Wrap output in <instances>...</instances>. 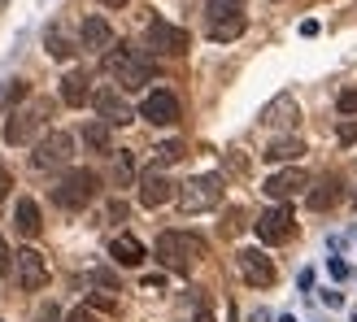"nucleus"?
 <instances>
[{"label":"nucleus","mask_w":357,"mask_h":322,"mask_svg":"<svg viewBox=\"0 0 357 322\" xmlns=\"http://www.w3.org/2000/svg\"><path fill=\"white\" fill-rule=\"evenodd\" d=\"M205 257H209V244L201 236H192V231H162L157 236V261L174 275H192L196 261Z\"/></svg>","instance_id":"1"},{"label":"nucleus","mask_w":357,"mask_h":322,"mask_svg":"<svg viewBox=\"0 0 357 322\" xmlns=\"http://www.w3.org/2000/svg\"><path fill=\"white\" fill-rule=\"evenodd\" d=\"M105 70L127 87V92H139V87H149L153 75H157V61L149 57L144 48H131V44H118L105 52Z\"/></svg>","instance_id":"2"},{"label":"nucleus","mask_w":357,"mask_h":322,"mask_svg":"<svg viewBox=\"0 0 357 322\" xmlns=\"http://www.w3.org/2000/svg\"><path fill=\"white\" fill-rule=\"evenodd\" d=\"M244 0H209L205 5V31L213 44H231L244 35Z\"/></svg>","instance_id":"3"},{"label":"nucleus","mask_w":357,"mask_h":322,"mask_svg":"<svg viewBox=\"0 0 357 322\" xmlns=\"http://www.w3.org/2000/svg\"><path fill=\"white\" fill-rule=\"evenodd\" d=\"M96 192H100V174L96 170H70L57 187H52V205H61L70 213H79L96 201Z\"/></svg>","instance_id":"4"},{"label":"nucleus","mask_w":357,"mask_h":322,"mask_svg":"<svg viewBox=\"0 0 357 322\" xmlns=\"http://www.w3.org/2000/svg\"><path fill=\"white\" fill-rule=\"evenodd\" d=\"M178 209L183 213H205L222 205V174H196L188 183H178Z\"/></svg>","instance_id":"5"},{"label":"nucleus","mask_w":357,"mask_h":322,"mask_svg":"<svg viewBox=\"0 0 357 322\" xmlns=\"http://www.w3.org/2000/svg\"><path fill=\"white\" fill-rule=\"evenodd\" d=\"M48 114H52L48 100H35V105H26V109H9V118H5V144H13V148L31 144V139L44 131Z\"/></svg>","instance_id":"6"},{"label":"nucleus","mask_w":357,"mask_h":322,"mask_svg":"<svg viewBox=\"0 0 357 322\" xmlns=\"http://www.w3.org/2000/svg\"><path fill=\"white\" fill-rule=\"evenodd\" d=\"M70 157H75V135H70V131H48L40 144H35L31 166L35 170H57V166H66Z\"/></svg>","instance_id":"7"},{"label":"nucleus","mask_w":357,"mask_h":322,"mask_svg":"<svg viewBox=\"0 0 357 322\" xmlns=\"http://www.w3.org/2000/svg\"><path fill=\"white\" fill-rule=\"evenodd\" d=\"M253 227H257V240H261V244H288V240L296 236V213L279 201L275 209H266Z\"/></svg>","instance_id":"8"},{"label":"nucleus","mask_w":357,"mask_h":322,"mask_svg":"<svg viewBox=\"0 0 357 322\" xmlns=\"http://www.w3.org/2000/svg\"><path fill=\"white\" fill-rule=\"evenodd\" d=\"M13 270H17V288L22 292H44L48 288V261H44L40 248H17Z\"/></svg>","instance_id":"9"},{"label":"nucleus","mask_w":357,"mask_h":322,"mask_svg":"<svg viewBox=\"0 0 357 322\" xmlns=\"http://www.w3.org/2000/svg\"><path fill=\"white\" fill-rule=\"evenodd\" d=\"M149 48L153 52H166V57H183V52L192 48V40H188L183 26L166 22V17H153V22H149Z\"/></svg>","instance_id":"10"},{"label":"nucleus","mask_w":357,"mask_h":322,"mask_svg":"<svg viewBox=\"0 0 357 322\" xmlns=\"http://www.w3.org/2000/svg\"><path fill=\"white\" fill-rule=\"evenodd\" d=\"M139 118L153 122V127H174V122L183 118V109H178V96L174 92H149L144 105H139Z\"/></svg>","instance_id":"11"},{"label":"nucleus","mask_w":357,"mask_h":322,"mask_svg":"<svg viewBox=\"0 0 357 322\" xmlns=\"http://www.w3.org/2000/svg\"><path fill=\"white\" fill-rule=\"evenodd\" d=\"M236 266H240L244 283H253V288H271V283H275V261L266 257L261 248H240V253H236Z\"/></svg>","instance_id":"12"},{"label":"nucleus","mask_w":357,"mask_h":322,"mask_svg":"<svg viewBox=\"0 0 357 322\" xmlns=\"http://www.w3.org/2000/svg\"><path fill=\"white\" fill-rule=\"evenodd\" d=\"M92 105H96V114L109 122V127H127V122L135 118L131 105H127V96H122L118 87H96V92H92Z\"/></svg>","instance_id":"13"},{"label":"nucleus","mask_w":357,"mask_h":322,"mask_svg":"<svg viewBox=\"0 0 357 322\" xmlns=\"http://www.w3.org/2000/svg\"><path fill=\"white\" fill-rule=\"evenodd\" d=\"M271 201H292V196H301V192H310V174L301 170V166H288V170H279V174H271L266 178V187H261Z\"/></svg>","instance_id":"14"},{"label":"nucleus","mask_w":357,"mask_h":322,"mask_svg":"<svg viewBox=\"0 0 357 322\" xmlns=\"http://www.w3.org/2000/svg\"><path fill=\"white\" fill-rule=\"evenodd\" d=\"M174 196H178V187L170 183L162 170H149L144 178H139V205H144V209H162V205L174 201Z\"/></svg>","instance_id":"15"},{"label":"nucleus","mask_w":357,"mask_h":322,"mask_svg":"<svg viewBox=\"0 0 357 322\" xmlns=\"http://www.w3.org/2000/svg\"><path fill=\"white\" fill-rule=\"evenodd\" d=\"M340 196H344V178L340 174H323L318 183L305 192V205L314 209V213H327L331 205H340Z\"/></svg>","instance_id":"16"},{"label":"nucleus","mask_w":357,"mask_h":322,"mask_svg":"<svg viewBox=\"0 0 357 322\" xmlns=\"http://www.w3.org/2000/svg\"><path fill=\"white\" fill-rule=\"evenodd\" d=\"M296 118H301V105H296V96L292 92H279L271 105H266V109H261V122H266V127H296Z\"/></svg>","instance_id":"17"},{"label":"nucleus","mask_w":357,"mask_h":322,"mask_svg":"<svg viewBox=\"0 0 357 322\" xmlns=\"http://www.w3.org/2000/svg\"><path fill=\"white\" fill-rule=\"evenodd\" d=\"M61 100L70 105V109H83V105L92 100V79H87L83 70H70V75L61 79Z\"/></svg>","instance_id":"18"},{"label":"nucleus","mask_w":357,"mask_h":322,"mask_svg":"<svg viewBox=\"0 0 357 322\" xmlns=\"http://www.w3.org/2000/svg\"><path fill=\"white\" fill-rule=\"evenodd\" d=\"M79 44L83 48H114V31H109V22L105 17H83V26H79Z\"/></svg>","instance_id":"19"},{"label":"nucleus","mask_w":357,"mask_h":322,"mask_svg":"<svg viewBox=\"0 0 357 322\" xmlns=\"http://www.w3.org/2000/svg\"><path fill=\"white\" fill-rule=\"evenodd\" d=\"M13 227L22 231L26 240H35L44 231V222H40V205L31 201V196H22V201H17V209H13Z\"/></svg>","instance_id":"20"},{"label":"nucleus","mask_w":357,"mask_h":322,"mask_svg":"<svg viewBox=\"0 0 357 322\" xmlns=\"http://www.w3.org/2000/svg\"><path fill=\"white\" fill-rule=\"evenodd\" d=\"M109 257H114L118 266H131V270H135V266L144 261V244H139L135 236H114V244H109Z\"/></svg>","instance_id":"21"},{"label":"nucleus","mask_w":357,"mask_h":322,"mask_svg":"<svg viewBox=\"0 0 357 322\" xmlns=\"http://www.w3.org/2000/svg\"><path fill=\"white\" fill-rule=\"evenodd\" d=\"M83 144H87V148H96V153H114V139H109V122H105V118L87 122V127H83Z\"/></svg>","instance_id":"22"},{"label":"nucleus","mask_w":357,"mask_h":322,"mask_svg":"<svg viewBox=\"0 0 357 322\" xmlns=\"http://www.w3.org/2000/svg\"><path fill=\"white\" fill-rule=\"evenodd\" d=\"M301 153H305V144H301L296 135H283V139H275V144L266 148V161H296Z\"/></svg>","instance_id":"23"},{"label":"nucleus","mask_w":357,"mask_h":322,"mask_svg":"<svg viewBox=\"0 0 357 322\" xmlns=\"http://www.w3.org/2000/svg\"><path fill=\"white\" fill-rule=\"evenodd\" d=\"M183 153H188L183 139H170V144L153 148V170H166V166H174V161H183Z\"/></svg>","instance_id":"24"},{"label":"nucleus","mask_w":357,"mask_h":322,"mask_svg":"<svg viewBox=\"0 0 357 322\" xmlns=\"http://www.w3.org/2000/svg\"><path fill=\"white\" fill-rule=\"evenodd\" d=\"M44 48H48V57H57V61H70V57H75V44H70L66 35L57 31V26H48V35H44Z\"/></svg>","instance_id":"25"},{"label":"nucleus","mask_w":357,"mask_h":322,"mask_svg":"<svg viewBox=\"0 0 357 322\" xmlns=\"http://www.w3.org/2000/svg\"><path fill=\"white\" fill-rule=\"evenodd\" d=\"M131 178H135V161H131V153H122V148H118V153H114V183H118V187H127Z\"/></svg>","instance_id":"26"},{"label":"nucleus","mask_w":357,"mask_h":322,"mask_svg":"<svg viewBox=\"0 0 357 322\" xmlns=\"http://www.w3.org/2000/svg\"><path fill=\"white\" fill-rule=\"evenodd\" d=\"M87 283H92L96 292H109V296L118 292V275H114V270H105V266H100V270H92V275H87Z\"/></svg>","instance_id":"27"},{"label":"nucleus","mask_w":357,"mask_h":322,"mask_svg":"<svg viewBox=\"0 0 357 322\" xmlns=\"http://www.w3.org/2000/svg\"><path fill=\"white\" fill-rule=\"evenodd\" d=\"M335 109H340L344 118H353V114H357V87H344V92L335 96Z\"/></svg>","instance_id":"28"},{"label":"nucleus","mask_w":357,"mask_h":322,"mask_svg":"<svg viewBox=\"0 0 357 322\" xmlns=\"http://www.w3.org/2000/svg\"><path fill=\"white\" fill-rule=\"evenodd\" d=\"M335 139H340L344 148H353L357 144V118H349V122H340V131H335Z\"/></svg>","instance_id":"29"},{"label":"nucleus","mask_w":357,"mask_h":322,"mask_svg":"<svg viewBox=\"0 0 357 322\" xmlns=\"http://www.w3.org/2000/svg\"><path fill=\"white\" fill-rule=\"evenodd\" d=\"M240 231H244V209H231L222 222V236H240Z\"/></svg>","instance_id":"30"},{"label":"nucleus","mask_w":357,"mask_h":322,"mask_svg":"<svg viewBox=\"0 0 357 322\" xmlns=\"http://www.w3.org/2000/svg\"><path fill=\"white\" fill-rule=\"evenodd\" d=\"M66 322H105V318H100L92 305H79V309H70V314H66Z\"/></svg>","instance_id":"31"},{"label":"nucleus","mask_w":357,"mask_h":322,"mask_svg":"<svg viewBox=\"0 0 357 322\" xmlns=\"http://www.w3.org/2000/svg\"><path fill=\"white\" fill-rule=\"evenodd\" d=\"M327 270H331V279H335V283L353 279V266H349V261H340V257H331V261H327Z\"/></svg>","instance_id":"32"},{"label":"nucleus","mask_w":357,"mask_h":322,"mask_svg":"<svg viewBox=\"0 0 357 322\" xmlns=\"http://www.w3.org/2000/svg\"><path fill=\"white\" fill-rule=\"evenodd\" d=\"M139 288H144V292H166V275H144Z\"/></svg>","instance_id":"33"},{"label":"nucleus","mask_w":357,"mask_h":322,"mask_svg":"<svg viewBox=\"0 0 357 322\" xmlns=\"http://www.w3.org/2000/svg\"><path fill=\"white\" fill-rule=\"evenodd\" d=\"M9 266H13V253H9V244H5V240H0V279H5V275H9Z\"/></svg>","instance_id":"34"},{"label":"nucleus","mask_w":357,"mask_h":322,"mask_svg":"<svg viewBox=\"0 0 357 322\" xmlns=\"http://www.w3.org/2000/svg\"><path fill=\"white\" fill-rule=\"evenodd\" d=\"M122 218H127V201H114L109 205V222H122Z\"/></svg>","instance_id":"35"},{"label":"nucleus","mask_w":357,"mask_h":322,"mask_svg":"<svg viewBox=\"0 0 357 322\" xmlns=\"http://www.w3.org/2000/svg\"><path fill=\"white\" fill-rule=\"evenodd\" d=\"M227 166H231V170H236V174H244V170H248V161H244L240 153H231V157H227Z\"/></svg>","instance_id":"36"},{"label":"nucleus","mask_w":357,"mask_h":322,"mask_svg":"<svg viewBox=\"0 0 357 322\" xmlns=\"http://www.w3.org/2000/svg\"><path fill=\"white\" fill-rule=\"evenodd\" d=\"M35 322H61V314H57V305H48V309H40V318Z\"/></svg>","instance_id":"37"},{"label":"nucleus","mask_w":357,"mask_h":322,"mask_svg":"<svg viewBox=\"0 0 357 322\" xmlns=\"http://www.w3.org/2000/svg\"><path fill=\"white\" fill-rule=\"evenodd\" d=\"M323 305H331V309H340V305H344V296H340V292H323Z\"/></svg>","instance_id":"38"},{"label":"nucleus","mask_w":357,"mask_h":322,"mask_svg":"<svg viewBox=\"0 0 357 322\" xmlns=\"http://www.w3.org/2000/svg\"><path fill=\"white\" fill-rule=\"evenodd\" d=\"M9 187H13V178H9V170H0V201L9 196Z\"/></svg>","instance_id":"39"},{"label":"nucleus","mask_w":357,"mask_h":322,"mask_svg":"<svg viewBox=\"0 0 357 322\" xmlns=\"http://www.w3.org/2000/svg\"><path fill=\"white\" fill-rule=\"evenodd\" d=\"M22 96H26V83H13V87H9V105H13V100H22Z\"/></svg>","instance_id":"40"},{"label":"nucleus","mask_w":357,"mask_h":322,"mask_svg":"<svg viewBox=\"0 0 357 322\" xmlns=\"http://www.w3.org/2000/svg\"><path fill=\"white\" fill-rule=\"evenodd\" d=\"M296 283H301V292H310V288H314V270H301V279H296Z\"/></svg>","instance_id":"41"},{"label":"nucleus","mask_w":357,"mask_h":322,"mask_svg":"<svg viewBox=\"0 0 357 322\" xmlns=\"http://www.w3.org/2000/svg\"><path fill=\"white\" fill-rule=\"evenodd\" d=\"M192 322H213V314H209V305H201V309H196V318Z\"/></svg>","instance_id":"42"},{"label":"nucleus","mask_w":357,"mask_h":322,"mask_svg":"<svg viewBox=\"0 0 357 322\" xmlns=\"http://www.w3.org/2000/svg\"><path fill=\"white\" fill-rule=\"evenodd\" d=\"M100 5H109V9H122V5H127V0H100Z\"/></svg>","instance_id":"43"},{"label":"nucleus","mask_w":357,"mask_h":322,"mask_svg":"<svg viewBox=\"0 0 357 322\" xmlns=\"http://www.w3.org/2000/svg\"><path fill=\"white\" fill-rule=\"evenodd\" d=\"M279 322H296V318H292V314H283V318H279Z\"/></svg>","instance_id":"44"},{"label":"nucleus","mask_w":357,"mask_h":322,"mask_svg":"<svg viewBox=\"0 0 357 322\" xmlns=\"http://www.w3.org/2000/svg\"><path fill=\"white\" fill-rule=\"evenodd\" d=\"M353 205H357V192H353Z\"/></svg>","instance_id":"45"},{"label":"nucleus","mask_w":357,"mask_h":322,"mask_svg":"<svg viewBox=\"0 0 357 322\" xmlns=\"http://www.w3.org/2000/svg\"><path fill=\"white\" fill-rule=\"evenodd\" d=\"M353 322H357V314H353Z\"/></svg>","instance_id":"46"}]
</instances>
